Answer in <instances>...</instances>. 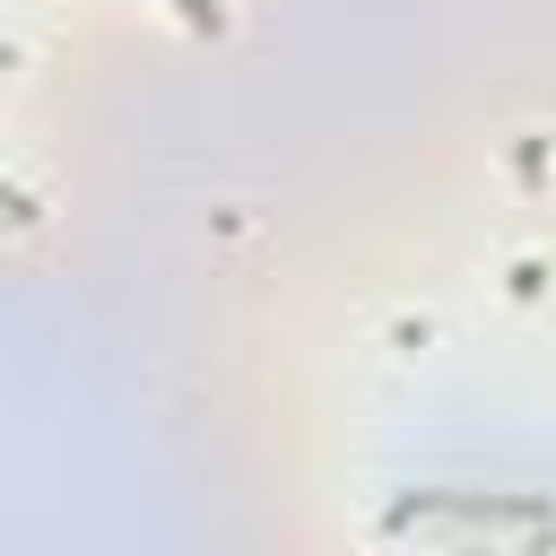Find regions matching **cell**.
Instances as JSON below:
<instances>
[{
  "label": "cell",
  "instance_id": "obj_1",
  "mask_svg": "<svg viewBox=\"0 0 556 556\" xmlns=\"http://www.w3.org/2000/svg\"><path fill=\"white\" fill-rule=\"evenodd\" d=\"M191 35H226V0H174Z\"/></svg>",
  "mask_w": 556,
  "mask_h": 556
}]
</instances>
